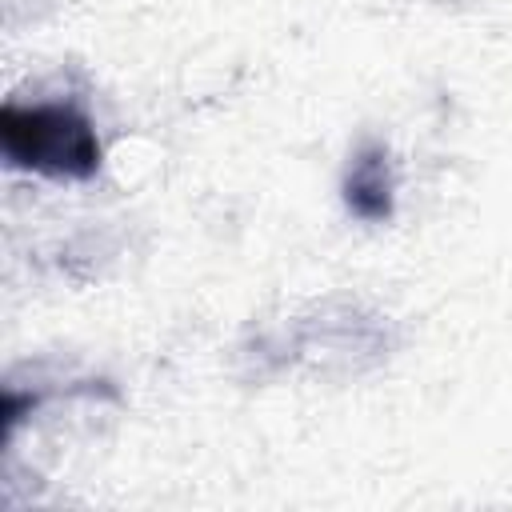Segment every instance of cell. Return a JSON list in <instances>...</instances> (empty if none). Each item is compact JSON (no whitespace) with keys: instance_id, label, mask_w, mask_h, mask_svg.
<instances>
[{"instance_id":"1","label":"cell","mask_w":512,"mask_h":512,"mask_svg":"<svg viewBox=\"0 0 512 512\" xmlns=\"http://www.w3.org/2000/svg\"><path fill=\"white\" fill-rule=\"evenodd\" d=\"M0 152L8 164L56 180H88L104 160L96 128L68 104H4Z\"/></svg>"},{"instance_id":"2","label":"cell","mask_w":512,"mask_h":512,"mask_svg":"<svg viewBox=\"0 0 512 512\" xmlns=\"http://www.w3.org/2000/svg\"><path fill=\"white\" fill-rule=\"evenodd\" d=\"M392 160L380 144H368L356 152L348 176H344V204L360 220H388L392 216Z\"/></svg>"}]
</instances>
